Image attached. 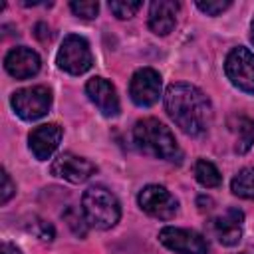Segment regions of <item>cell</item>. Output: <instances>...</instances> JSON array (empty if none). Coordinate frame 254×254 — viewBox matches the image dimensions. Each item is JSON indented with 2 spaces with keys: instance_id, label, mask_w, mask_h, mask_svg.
<instances>
[{
  "instance_id": "obj_1",
  "label": "cell",
  "mask_w": 254,
  "mask_h": 254,
  "mask_svg": "<svg viewBox=\"0 0 254 254\" xmlns=\"http://www.w3.org/2000/svg\"><path fill=\"white\" fill-rule=\"evenodd\" d=\"M165 109L169 117L187 133L200 135L212 121V105L208 97L190 83H173L165 93Z\"/></svg>"
},
{
  "instance_id": "obj_2",
  "label": "cell",
  "mask_w": 254,
  "mask_h": 254,
  "mask_svg": "<svg viewBox=\"0 0 254 254\" xmlns=\"http://www.w3.org/2000/svg\"><path fill=\"white\" fill-rule=\"evenodd\" d=\"M133 141L139 147V151L151 157L165 159V161L181 159V149L177 145L175 135L159 119H153V117L139 119L133 127Z\"/></svg>"
},
{
  "instance_id": "obj_3",
  "label": "cell",
  "mask_w": 254,
  "mask_h": 254,
  "mask_svg": "<svg viewBox=\"0 0 254 254\" xmlns=\"http://www.w3.org/2000/svg\"><path fill=\"white\" fill-rule=\"evenodd\" d=\"M81 212L89 226L107 230L119 222L121 206L111 190L103 187H91L81 196Z\"/></svg>"
},
{
  "instance_id": "obj_4",
  "label": "cell",
  "mask_w": 254,
  "mask_h": 254,
  "mask_svg": "<svg viewBox=\"0 0 254 254\" xmlns=\"http://www.w3.org/2000/svg\"><path fill=\"white\" fill-rule=\"evenodd\" d=\"M56 60H58L60 69H64L71 75L85 73L93 64V56H91L87 40L83 36H75V34H69L64 38Z\"/></svg>"
},
{
  "instance_id": "obj_5",
  "label": "cell",
  "mask_w": 254,
  "mask_h": 254,
  "mask_svg": "<svg viewBox=\"0 0 254 254\" xmlns=\"http://www.w3.org/2000/svg\"><path fill=\"white\" fill-rule=\"evenodd\" d=\"M16 115L24 121H36L44 117L52 107V93L44 85L18 89L10 99Z\"/></svg>"
},
{
  "instance_id": "obj_6",
  "label": "cell",
  "mask_w": 254,
  "mask_h": 254,
  "mask_svg": "<svg viewBox=\"0 0 254 254\" xmlns=\"http://www.w3.org/2000/svg\"><path fill=\"white\" fill-rule=\"evenodd\" d=\"M224 69L232 85L246 93H254V54L248 48H234L226 56Z\"/></svg>"
},
{
  "instance_id": "obj_7",
  "label": "cell",
  "mask_w": 254,
  "mask_h": 254,
  "mask_svg": "<svg viewBox=\"0 0 254 254\" xmlns=\"http://www.w3.org/2000/svg\"><path fill=\"white\" fill-rule=\"evenodd\" d=\"M159 240L163 246L177 254H208V242L202 234L189 230V228H177V226H165L159 232Z\"/></svg>"
},
{
  "instance_id": "obj_8",
  "label": "cell",
  "mask_w": 254,
  "mask_h": 254,
  "mask_svg": "<svg viewBox=\"0 0 254 254\" xmlns=\"http://www.w3.org/2000/svg\"><path fill=\"white\" fill-rule=\"evenodd\" d=\"M139 206L153 218H161V220H169L177 214L179 210V202L177 198L165 189V187H159V185H147L139 196Z\"/></svg>"
},
{
  "instance_id": "obj_9",
  "label": "cell",
  "mask_w": 254,
  "mask_h": 254,
  "mask_svg": "<svg viewBox=\"0 0 254 254\" xmlns=\"http://www.w3.org/2000/svg\"><path fill=\"white\" fill-rule=\"evenodd\" d=\"M129 95L135 105L149 107L161 95V75L153 67H141L133 73L129 83Z\"/></svg>"
},
{
  "instance_id": "obj_10",
  "label": "cell",
  "mask_w": 254,
  "mask_h": 254,
  "mask_svg": "<svg viewBox=\"0 0 254 254\" xmlns=\"http://www.w3.org/2000/svg\"><path fill=\"white\" fill-rule=\"evenodd\" d=\"M50 171L54 177H60L73 185H79V183H85L91 175H95L97 167L91 161L77 157L73 153H62L52 161Z\"/></svg>"
},
{
  "instance_id": "obj_11",
  "label": "cell",
  "mask_w": 254,
  "mask_h": 254,
  "mask_svg": "<svg viewBox=\"0 0 254 254\" xmlns=\"http://www.w3.org/2000/svg\"><path fill=\"white\" fill-rule=\"evenodd\" d=\"M40 56L30 48H14L4 58L6 71L16 79H28L34 77L40 71Z\"/></svg>"
},
{
  "instance_id": "obj_12",
  "label": "cell",
  "mask_w": 254,
  "mask_h": 254,
  "mask_svg": "<svg viewBox=\"0 0 254 254\" xmlns=\"http://www.w3.org/2000/svg\"><path fill=\"white\" fill-rule=\"evenodd\" d=\"M85 91L89 99L95 103V107L105 115V117H115L119 113V97L115 87L105 79V77H91L85 83Z\"/></svg>"
},
{
  "instance_id": "obj_13",
  "label": "cell",
  "mask_w": 254,
  "mask_h": 254,
  "mask_svg": "<svg viewBox=\"0 0 254 254\" xmlns=\"http://www.w3.org/2000/svg\"><path fill=\"white\" fill-rule=\"evenodd\" d=\"M28 141H30V151L34 153V157L40 161H46L54 155V151L58 149L62 141V127L58 123L40 125L30 133Z\"/></svg>"
},
{
  "instance_id": "obj_14",
  "label": "cell",
  "mask_w": 254,
  "mask_h": 254,
  "mask_svg": "<svg viewBox=\"0 0 254 254\" xmlns=\"http://www.w3.org/2000/svg\"><path fill=\"white\" fill-rule=\"evenodd\" d=\"M179 2L175 0H155L149 6V28L157 36H167L177 24Z\"/></svg>"
},
{
  "instance_id": "obj_15",
  "label": "cell",
  "mask_w": 254,
  "mask_h": 254,
  "mask_svg": "<svg viewBox=\"0 0 254 254\" xmlns=\"http://www.w3.org/2000/svg\"><path fill=\"white\" fill-rule=\"evenodd\" d=\"M242 222L244 214L238 208H226L220 216L214 218V234L220 244L234 246L242 238Z\"/></svg>"
},
{
  "instance_id": "obj_16",
  "label": "cell",
  "mask_w": 254,
  "mask_h": 254,
  "mask_svg": "<svg viewBox=\"0 0 254 254\" xmlns=\"http://www.w3.org/2000/svg\"><path fill=\"white\" fill-rule=\"evenodd\" d=\"M230 129L234 133V151L246 153L254 143V119L250 117H234L230 123Z\"/></svg>"
},
{
  "instance_id": "obj_17",
  "label": "cell",
  "mask_w": 254,
  "mask_h": 254,
  "mask_svg": "<svg viewBox=\"0 0 254 254\" xmlns=\"http://www.w3.org/2000/svg\"><path fill=\"white\" fill-rule=\"evenodd\" d=\"M230 189L236 196L240 198H250L254 200V167L242 169L230 183Z\"/></svg>"
},
{
  "instance_id": "obj_18",
  "label": "cell",
  "mask_w": 254,
  "mask_h": 254,
  "mask_svg": "<svg viewBox=\"0 0 254 254\" xmlns=\"http://www.w3.org/2000/svg\"><path fill=\"white\" fill-rule=\"evenodd\" d=\"M194 177L206 189H212V187H218L220 185V173H218V169L210 161H206V159H198L196 161V165H194Z\"/></svg>"
},
{
  "instance_id": "obj_19",
  "label": "cell",
  "mask_w": 254,
  "mask_h": 254,
  "mask_svg": "<svg viewBox=\"0 0 254 254\" xmlns=\"http://www.w3.org/2000/svg\"><path fill=\"white\" fill-rule=\"evenodd\" d=\"M139 8H141V2H135V0H113V2H109V10L121 20L135 16V12Z\"/></svg>"
},
{
  "instance_id": "obj_20",
  "label": "cell",
  "mask_w": 254,
  "mask_h": 254,
  "mask_svg": "<svg viewBox=\"0 0 254 254\" xmlns=\"http://www.w3.org/2000/svg\"><path fill=\"white\" fill-rule=\"evenodd\" d=\"M69 8H71V12L75 14V16H79V18H83V20H91V18H95L97 16V12H99V4L97 2H91V0H75V2H71L69 4Z\"/></svg>"
},
{
  "instance_id": "obj_21",
  "label": "cell",
  "mask_w": 254,
  "mask_h": 254,
  "mask_svg": "<svg viewBox=\"0 0 254 254\" xmlns=\"http://www.w3.org/2000/svg\"><path fill=\"white\" fill-rule=\"evenodd\" d=\"M64 218L67 220L69 228H71L77 236H85L87 220H85V216H83V214H79V210H75V208H67V210L64 212Z\"/></svg>"
},
{
  "instance_id": "obj_22",
  "label": "cell",
  "mask_w": 254,
  "mask_h": 254,
  "mask_svg": "<svg viewBox=\"0 0 254 254\" xmlns=\"http://www.w3.org/2000/svg\"><path fill=\"white\" fill-rule=\"evenodd\" d=\"M230 6H232L230 0H206V2L198 0V2H196V8H198L200 12H204V14H208V16H218V14H222L224 10H228Z\"/></svg>"
},
{
  "instance_id": "obj_23",
  "label": "cell",
  "mask_w": 254,
  "mask_h": 254,
  "mask_svg": "<svg viewBox=\"0 0 254 254\" xmlns=\"http://www.w3.org/2000/svg\"><path fill=\"white\" fill-rule=\"evenodd\" d=\"M0 179H2V187H0V202L6 204V202L12 198V194L16 192V185L12 183L10 175H8L4 169H2V173H0Z\"/></svg>"
},
{
  "instance_id": "obj_24",
  "label": "cell",
  "mask_w": 254,
  "mask_h": 254,
  "mask_svg": "<svg viewBox=\"0 0 254 254\" xmlns=\"http://www.w3.org/2000/svg\"><path fill=\"white\" fill-rule=\"evenodd\" d=\"M32 230H34L42 240H48V242H50V240L54 238V228H52L48 222H44V220H38V218H36V222H34V228H32Z\"/></svg>"
},
{
  "instance_id": "obj_25",
  "label": "cell",
  "mask_w": 254,
  "mask_h": 254,
  "mask_svg": "<svg viewBox=\"0 0 254 254\" xmlns=\"http://www.w3.org/2000/svg\"><path fill=\"white\" fill-rule=\"evenodd\" d=\"M2 254H22V252H20V248H16L14 244L4 242V244H2Z\"/></svg>"
},
{
  "instance_id": "obj_26",
  "label": "cell",
  "mask_w": 254,
  "mask_h": 254,
  "mask_svg": "<svg viewBox=\"0 0 254 254\" xmlns=\"http://www.w3.org/2000/svg\"><path fill=\"white\" fill-rule=\"evenodd\" d=\"M252 42H254V20H252Z\"/></svg>"
}]
</instances>
